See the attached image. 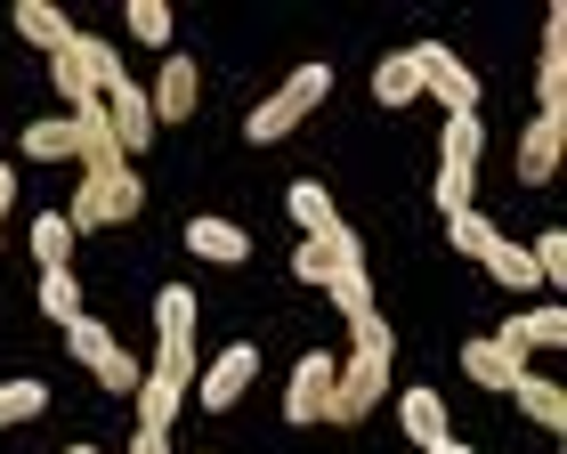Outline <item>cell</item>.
Here are the masks:
<instances>
[{
	"label": "cell",
	"instance_id": "obj_3",
	"mask_svg": "<svg viewBox=\"0 0 567 454\" xmlns=\"http://www.w3.org/2000/svg\"><path fill=\"white\" fill-rule=\"evenodd\" d=\"M381 398H390V333L357 341V358L332 373V406H324V422H365Z\"/></svg>",
	"mask_w": 567,
	"mask_h": 454
},
{
	"label": "cell",
	"instance_id": "obj_27",
	"mask_svg": "<svg viewBox=\"0 0 567 454\" xmlns=\"http://www.w3.org/2000/svg\"><path fill=\"white\" fill-rule=\"evenodd\" d=\"M49 406V382H33V373H24V382H0V431H9V422H33Z\"/></svg>",
	"mask_w": 567,
	"mask_h": 454
},
{
	"label": "cell",
	"instance_id": "obj_38",
	"mask_svg": "<svg viewBox=\"0 0 567 454\" xmlns=\"http://www.w3.org/2000/svg\"><path fill=\"white\" fill-rule=\"evenodd\" d=\"M0 219H9V211H0Z\"/></svg>",
	"mask_w": 567,
	"mask_h": 454
},
{
	"label": "cell",
	"instance_id": "obj_22",
	"mask_svg": "<svg viewBox=\"0 0 567 454\" xmlns=\"http://www.w3.org/2000/svg\"><path fill=\"white\" fill-rule=\"evenodd\" d=\"M511 398H519V406L544 422V431H559V422H567V398H559L551 373H519V382H511Z\"/></svg>",
	"mask_w": 567,
	"mask_h": 454
},
{
	"label": "cell",
	"instance_id": "obj_37",
	"mask_svg": "<svg viewBox=\"0 0 567 454\" xmlns=\"http://www.w3.org/2000/svg\"><path fill=\"white\" fill-rule=\"evenodd\" d=\"M65 454H97V446H65Z\"/></svg>",
	"mask_w": 567,
	"mask_h": 454
},
{
	"label": "cell",
	"instance_id": "obj_30",
	"mask_svg": "<svg viewBox=\"0 0 567 454\" xmlns=\"http://www.w3.org/2000/svg\"><path fill=\"white\" fill-rule=\"evenodd\" d=\"M154 324H163V333H195V292L171 285L163 300H154Z\"/></svg>",
	"mask_w": 567,
	"mask_h": 454
},
{
	"label": "cell",
	"instance_id": "obj_24",
	"mask_svg": "<svg viewBox=\"0 0 567 454\" xmlns=\"http://www.w3.org/2000/svg\"><path fill=\"white\" fill-rule=\"evenodd\" d=\"M24 155H33V163H65V155H73V114L24 122Z\"/></svg>",
	"mask_w": 567,
	"mask_h": 454
},
{
	"label": "cell",
	"instance_id": "obj_32",
	"mask_svg": "<svg viewBox=\"0 0 567 454\" xmlns=\"http://www.w3.org/2000/svg\"><path fill=\"white\" fill-rule=\"evenodd\" d=\"M446 236H454V251H471V260H478V244L495 236V227H486V211L471 204V211H446Z\"/></svg>",
	"mask_w": 567,
	"mask_h": 454
},
{
	"label": "cell",
	"instance_id": "obj_13",
	"mask_svg": "<svg viewBox=\"0 0 567 454\" xmlns=\"http://www.w3.org/2000/svg\"><path fill=\"white\" fill-rule=\"evenodd\" d=\"M559 138H567L559 114H535L527 131H519V187H544L551 171H559Z\"/></svg>",
	"mask_w": 567,
	"mask_h": 454
},
{
	"label": "cell",
	"instance_id": "obj_1",
	"mask_svg": "<svg viewBox=\"0 0 567 454\" xmlns=\"http://www.w3.org/2000/svg\"><path fill=\"white\" fill-rule=\"evenodd\" d=\"M324 90H332V65H300L292 82H276L260 106H251V122H244V138L251 146H276V138H292L308 114L324 106Z\"/></svg>",
	"mask_w": 567,
	"mask_h": 454
},
{
	"label": "cell",
	"instance_id": "obj_9",
	"mask_svg": "<svg viewBox=\"0 0 567 454\" xmlns=\"http://www.w3.org/2000/svg\"><path fill=\"white\" fill-rule=\"evenodd\" d=\"M332 365L324 349H308V358L292 365V390H284V422H292V431H308V422H324V406H332Z\"/></svg>",
	"mask_w": 567,
	"mask_h": 454
},
{
	"label": "cell",
	"instance_id": "obj_17",
	"mask_svg": "<svg viewBox=\"0 0 567 454\" xmlns=\"http://www.w3.org/2000/svg\"><path fill=\"white\" fill-rule=\"evenodd\" d=\"M398 431L414 438L422 454H430L437 438H454V431H446V398H437V390H405V398H398Z\"/></svg>",
	"mask_w": 567,
	"mask_h": 454
},
{
	"label": "cell",
	"instance_id": "obj_21",
	"mask_svg": "<svg viewBox=\"0 0 567 454\" xmlns=\"http://www.w3.org/2000/svg\"><path fill=\"white\" fill-rule=\"evenodd\" d=\"M478 260H486V276H495V285H511V292H527V285H535L527 244H511V236H486V244H478Z\"/></svg>",
	"mask_w": 567,
	"mask_h": 454
},
{
	"label": "cell",
	"instance_id": "obj_8",
	"mask_svg": "<svg viewBox=\"0 0 567 454\" xmlns=\"http://www.w3.org/2000/svg\"><path fill=\"white\" fill-rule=\"evenodd\" d=\"M251 373H260V349H251V341L219 349V358H212V373L195 382V406H203V414H227V406H236V398L251 390Z\"/></svg>",
	"mask_w": 567,
	"mask_h": 454
},
{
	"label": "cell",
	"instance_id": "obj_16",
	"mask_svg": "<svg viewBox=\"0 0 567 454\" xmlns=\"http://www.w3.org/2000/svg\"><path fill=\"white\" fill-rule=\"evenodd\" d=\"M146 97H154V122H187L195 114V58H163Z\"/></svg>",
	"mask_w": 567,
	"mask_h": 454
},
{
	"label": "cell",
	"instance_id": "obj_20",
	"mask_svg": "<svg viewBox=\"0 0 567 454\" xmlns=\"http://www.w3.org/2000/svg\"><path fill=\"white\" fill-rule=\"evenodd\" d=\"M495 341L511 349V358H527V349H559V341H567V317H559V309H527V317H511Z\"/></svg>",
	"mask_w": 567,
	"mask_h": 454
},
{
	"label": "cell",
	"instance_id": "obj_35",
	"mask_svg": "<svg viewBox=\"0 0 567 454\" xmlns=\"http://www.w3.org/2000/svg\"><path fill=\"white\" fill-rule=\"evenodd\" d=\"M131 454H171V431H138V446Z\"/></svg>",
	"mask_w": 567,
	"mask_h": 454
},
{
	"label": "cell",
	"instance_id": "obj_2",
	"mask_svg": "<svg viewBox=\"0 0 567 454\" xmlns=\"http://www.w3.org/2000/svg\"><path fill=\"white\" fill-rule=\"evenodd\" d=\"M195 390V333H163V358L138 382V431H171V414Z\"/></svg>",
	"mask_w": 567,
	"mask_h": 454
},
{
	"label": "cell",
	"instance_id": "obj_36",
	"mask_svg": "<svg viewBox=\"0 0 567 454\" xmlns=\"http://www.w3.org/2000/svg\"><path fill=\"white\" fill-rule=\"evenodd\" d=\"M430 454H471V446H462V438H437V446H430Z\"/></svg>",
	"mask_w": 567,
	"mask_h": 454
},
{
	"label": "cell",
	"instance_id": "obj_19",
	"mask_svg": "<svg viewBox=\"0 0 567 454\" xmlns=\"http://www.w3.org/2000/svg\"><path fill=\"white\" fill-rule=\"evenodd\" d=\"M284 204H292V219H300V236H308V244H324L332 227H341V211H332L324 179H292V187H284Z\"/></svg>",
	"mask_w": 567,
	"mask_h": 454
},
{
	"label": "cell",
	"instance_id": "obj_29",
	"mask_svg": "<svg viewBox=\"0 0 567 454\" xmlns=\"http://www.w3.org/2000/svg\"><path fill=\"white\" fill-rule=\"evenodd\" d=\"M527 260H535V285H559V276H567V236H559V227H551V236H535Z\"/></svg>",
	"mask_w": 567,
	"mask_h": 454
},
{
	"label": "cell",
	"instance_id": "obj_28",
	"mask_svg": "<svg viewBox=\"0 0 567 454\" xmlns=\"http://www.w3.org/2000/svg\"><path fill=\"white\" fill-rule=\"evenodd\" d=\"M41 309L58 317V324L82 317V285H73V268H41Z\"/></svg>",
	"mask_w": 567,
	"mask_h": 454
},
{
	"label": "cell",
	"instance_id": "obj_31",
	"mask_svg": "<svg viewBox=\"0 0 567 454\" xmlns=\"http://www.w3.org/2000/svg\"><path fill=\"white\" fill-rule=\"evenodd\" d=\"M131 33H138L146 49H163V41H171V9H163V0H131Z\"/></svg>",
	"mask_w": 567,
	"mask_h": 454
},
{
	"label": "cell",
	"instance_id": "obj_10",
	"mask_svg": "<svg viewBox=\"0 0 567 454\" xmlns=\"http://www.w3.org/2000/svg\"><path fill=\"white\" fill-rule=\"evenodd\" d=\"M106 122H114V146H122V155H146V146H154V97H146L138 82H114V90H106Z\"/></svg>",
	"mask_w": 567,
	"mask_h": 454
},
{
	"label": "cell",
	"instance_id": "obj_33",
	"mask_svg": "<svg viewBox=\"0 0 567 454\" xmlns=\"http://www.w3.org/2000/svg\"><path fill=\"white\" fill-rule=\"evenodd\" d=\"M49 82H58V97H65V114H82V106H97V90L82 82V73H73L65 58H49Z\"/></svg>",
	"mask_w": 567,
	"mask_h": 454
},
{
	"label": "cell",
	"instance_id": "obj_4",
	"mask_svg": "<svg viewBox=\"0 0 567 454\" xmlns=\"http://www.w3.org/2000/svg\"><path fill=\"white\" fill-rule=\"evenodd\" d=\"M478 146H486V131H478V114H446V138H437V211H471L478 204Z\"/></svg>",
	"mask_w": 567,
	"mask_h": 454
},
{
	"label": "cell",
	"instance_id": "obj_5",
	"mask_svg": "<svg viewBox=\"0 0 567 454\" xmlns=\"http://www.w3.org/2000/svg\"><path fill=\"white\" fill-rule=\"evenodd\" d=\"M138 211H146V187H138V171H131V163H122V171H106V179H82V187H73V204H65L73 236H82V227L138 219Z\"/></svg>",
	"mask_w": 567,
	"mask_h": 454
},
{
	"label": "cell",
	"instance_id": "obj_26",
	"mask_svg": "<svg viewBox=\"0 0 567 454\" xmlns=\"http://www.w3.org/2000/svg\"><path fill=\"white\" fill-rule=\"evenodd\" d=\"M65 251H73V219L65 211H41L33 219V260L41 268H65Z\"/></svg>",
	"mask_w": 567,
	"mask_h": 454
},
{
	"label": "cell",
	"instance_id": "obj_25",
	"mask_svg": "<svg viewBox=\"0 0 567 454\" xmlns=\"http://www.w3.org/2000/svg\"><path fill=\"white\" fill-rule=\"evenodd\" d=\"M373 97H381V106H405V97H422V73H414V58H405V49L373 65Z\"/></svg>",
	"mask_w": 567,
	"mask_h": 454
},
{
	"label": "cell",
	"instance_id": "obj_11",
	"mask_svg": "<svg viewBox=\"0 0 567 454\" xmlns=\"http://www.w3.org/2000/svg\"><path fill=\"white\" fill-rule=\"evenodd\" d=\"M324 292H332V309L349 317V333H357V341L390 333V324H381V309H373V276H365V268H332V276H324Z\"/></svg>",
	"mask_w": 567,
	"mask_h": 454
},
{
	"label": "cell",
	"instance_id": "obj_23",
	"mask_svg": "<svg viewBox=\"0 0 567 454\" xmlns=\"http://www.w3.org/2000/svg\"><path fill=\"white\" fill-rule=\"evenodd\" d=\"M17 33L33 41V49H49V58H58V49L73 41V24H65L58 9H49V0H24V9H17Z\"/></svg>",
	"mask_w": 567,
	"mask_h": 454
},
{
	"label": "cell",
	"instance_id": "obj_15",
	"mask_svg": "<svg viewBox=\"0 0 567 454\" xmlns=\"http://www.w3.org/2000/svg\"><path fill=\"white\" fill-rule=\"evenodd\" d=\"M187 251H195V260H219V268H244L251 260V236L236 219H187Z\"/></svg>",
	"mask_w": 567,
	"mask_h": 454
},
{
	"label": "cell",
	"instance_id": "obj_12",
	"mask_svg": "<svg viewBox=\"0 0 567 454\" xmlns=\"http://www.w3.org/2000/svg\"><path fill=\"white\" fill-rule=\"evenodd\" d=\"M535 97H544V114L567 122V17H559V9L544 17V65H535Z\"/></svg>",
	"mask_w": 567,
	"mask_h": 454
},
{
	"label": "cell",
	"instance_id": "obj_6",
	"mask_svg": "<svg viewBox=\"0 0 567 454\" xmlns=\"http://www.w3.org/2000/svg\"><path fill=\"white\" fill-rule=\"evenodd\" d=\"M405 58H414V73H422V90L437 97V106L446 114H478V73L454 58L446 41H422V49H405Z\"/></svg>",
	"mask_w": 567,
	"mask_h": 454
},
{
	"label": "cell",
	"instance_id": "obj_7",
	"mask_svg": "<svg viewBox=\"0 0 567 454\" xmlns=\"http://www.w3.org/2000/svg\"><path fill=\"white\" fill-rule=\"evenodd\" d=\"M65 341H73V358H82V365H90V373H97V382H106V390L138 398V373H131V358H122V341H114V333H106V324H97L90 309H82V317L65 324Z\"/></svg>",
	"mask_w": 567,
	"mask_h": 454
},
{
	"label": "cell",
	"instance_id": "obj_34",
	"mask_svg": "<svg viewBox=\"0 0 567 454\" xmlns=\"http://www.w3.org/2000/svg\"><path fill=\"white\" fill-rule=\"evenodd\" d=\"M292 276H300V285H324V276H332V251H324V244H300V251H292Z\"/></svg>",
	"mask_w": 567,
	"mask_h": 454
},
{
	"label": "cell",
	"instance_id": "obj_18",
	"mask_svg": "<svg viewBox=\"0 0 567 454\" xmlns=\"http://www.w3.org/2000/svg\"><path fill=\"white\" fill-rule=\"evenodd\" d=\"M58 58H65L73 73H82V82H90L97 97H106L114 82H131V73H122V58H114V49H106V41H90V33H73V41L58 49Z\"/></svg>",
	"mask_w": 567,
	"mask_h": 454
},
{
	"label": "cell",
	"instance_id": "obj_14",
	"mask_svg": "<svg viewBox=\"0 0 567 454\" xmlns=\"http://www.w3.org/2000/svg\"><path fill=\"white\" fill-rule=\"evenodd\" d=\"M462 373H471L478 390H511V382L527 373V358H511L495 333H478V341H462Z\"/></svg>",
	"mask_w": 567,
	"mask_h": 454
}]
</instances>
